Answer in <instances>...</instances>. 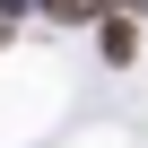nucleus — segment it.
<instances>
[{
  "label": "nucleus",
  "mask_w": 148,
  "mask_h": 148,
  "mask_svg": "<svg viewBox=\"0 0 148 148\" xmlns=\"http://www.w3.org/2000/svg\"><path fill=\"white\" fill-rule=\"evenodd\" d=\"M44 9H52V18H105L113 0H44Z\"/></svg>",
  "instance_id": "f03ea898"
},
{
  "label": "nucleus",
  "mask_w": 148,
  "mask_h": 148,
  "mask_svg": "<svg viewBox=\"0 0 148 148\" xmlns=\"http://www.w3.org/2000/svg\"><path fill=\"white\" fill-rule=\"evenodd\" d=\"M96 26H105V61H131V26L122 18H96Z\"/></svg>",
  "instance_id": "f257e3e1"
}]
</instances>
